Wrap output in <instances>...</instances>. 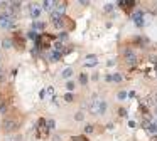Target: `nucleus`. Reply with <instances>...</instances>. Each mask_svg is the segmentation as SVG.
<instances>
[{
  "label": "nucleus",
  "instance_id": "30",
  "mask_svg": "<svg viewBox=\"0 0 157 141\" xmlns=\"http://www.w3.org/2000/svg\"><path fill=\"white\" fill-rule=\"evenodd\" d=\"M154 99H156V101H157V91H156V94H154Z\"/></svg>",
  "mask_w": 157,
  "mask_h": 141
},
{
  "label": "nucleus",
  "instance_id": "31",
  "mask_svg": "<svg viewBox=\"0 0 157 141\" xmlns=\"http://www.w3.org/2000/svg\"><path fill=\"white\" fill-rule=\"evenodd\" d=\"M156 69H157V64H156Z\"/></svg>",
  "mask_w": 157,
  "mask_h": 141
},
{
  "label": "nucleus",
  "instance_id": "26",
  "mask_svg": "<svg viewBox=\"0 0 157 141\" xmlns=\"http://www.w3.org/2000/svg\"><path fill=\"white\" fill-rule=\"evenodd\" d=\"M7 141H21V136H10Z\"/></svg>",
  "mask_w": 157,
  "mask_h": 141
},
{
  "label": "nucleus",
  "instance_id": "7",
  "mask_svg": "<svg viewBox=\"0 0 157 141\" xmlns=\"http://www.w3.org/2000/svg\"><path fill=\"white\" fill-rule=\"evenodd\" d=\"M41 5H42V8H44L46 12H51V13H53V10H54L56 5H58V2H54V0H44Z\"/></svg>",
  "mask_w": 157,
  "mask_h": 141
},
{
  "label": "nucleus",
  "instance_id": "9",
  "mask_svg": "<svg viewBox=\"0 0 157 141\" xmlns=\"http://www.w3.org/2000/svg\"><path fill=\"white\" fill-rule=\"evenodd\" d=\"M83 64H85V67H93V66H96L98 64V57L96 55H86V59L83 60Z\"/></svg>",
  "mask_w": 157,
  "mask_h": 141
},
{
  "label": "nucleus",
  "instance_id": "3",
  "mask_svg": "<svg viewBox=\"0 0 157 141\" xmlns=\"http://www.w3.org/2000/svg\"><path fill=\"white\" fill-rule=\"evenodd\" d=\"M14 17L12 15H9V13H0V27L2 29H12L14 27Z\"/></svg>",
  "mask_w": 157,
  "mask_h": 141
},
{
  "label": "nucleus",
  "instance_id": "17",
  "mask_svg": "<svg viewBox=\"0 0 157 141\" xmlns=\"http://www.w3.org/2000/svg\"><path fill=\"white\" fill-rule=\"evenodd\" d=\"M2 47H4V49H10V47H12V40H10V39H5L4 42H2Z\"/></svg>",
  "mask_w": 157,
  "mask_h": 141
},
{
  "label": "nucleus",
  "instance_id": "21",
  "mask_svg": "<svg viewBox=\"0 0 157 141\" xmlns=\"http://www.w3.org/2000/svg\"><path fill=\"white\" fill-rule=\"evenodd\" d=\"M85 133H93V124H86V126H85Z\"/></svg>",
  "mask_w": 157,
  "mask_h": 141
},
{
  "label": "nucleus",
  "instance_id": "22",
  "mask_svg": "<svg viewBox=\"0 0 157 141\" xmlns=\"http://www.w3.org/2000/svg\"><path fill=\"white\" fill-rule=\"evenodd\" d=\"M83 118H85V114H83V111H80V113H78V114L75 116V119H76V121H83Z\"/></svg>",
  "mask_w": 157,
  "mask_h": 141
},
{
  "label": "nucleus",
  "instance_id": "11",
  "mask_svg": "<svg viewBox=\"0 0 157 141\" xmlns=\"http://www.w3.org/2000/svg\"><path fill=\"white\" fill-rule=\"evenodd\" d=\"M118 5L122 7L123 10H127V12H129V10H132V8H134L135 2H134V0H129V2H125V0H120V2H118Z\"/></svg>",
  "mask_w": 157,
  "mask_h": 141
},
{
  "label": "nucleus",
  "instance_id": "14",
  "mask_svg": "<svg viewBox=\"0 0 157 141\" xmlns=\"http://www.w3.org/2000/svg\"><path fill=\"white\" fill-rule=\"evenodd\" d=\"M49 57H51V60H59V59H61V52L53 51V52H49Z\"/></svg>",
  "mask_w": 157,
  "mask_h": 141
},
{
  "label": "nucleus",
  "instance_id": "19",
  "mask_svg": "<svg viewBox=\"0 0 157 141\" xmlns=\"http://www.w3.org/2000/svg\"><path fill=\"white\" fill-rule=\"evenodd\" d=\"M66 89H68V91H73V89H75V82H73V81H68V82H66Z\"/></svg>",
  "mask_w": 157,
  "mask_h": 141
},
{
  "label": "nucleus",
  "instance_id": "8",
  "mask_svg": "<svg viewBox=\"0 0 157 141\" xmlns=\"http://www.w3.org/2000/svg\"><path fill=\"white\" fill-rule=\"evenodd\" d=\"M29 12L32 15V19H39V15H41V7H39V4H31V5H29Z\"/></svg>",
  "mask_w": 157,
  "mask_h": 141
},
{
  "label": "nucleus",
  "instance_id": "29",
  "mask_svg": "<svg viewBox=\"0 0 157 141\" xmlns=\"http://www.w3.org/2000/svg\"><path fill=\"white\" fill-rule=\"evenodd\" d=\"M61 140V138H59V136H54V141H59Z\"/></svg>",
  "mask_w": 157,
  "mask_h": 141
},
{
  "label": "nucleus",
  "instance_id": "16",
  "mask_svg": "<svg viewBox=\"0 0 157 141\" xmlns=\"http://www.w3.org/2000/svg\"><path fill=\"white\" fill-rule=\"evenodd\" d=\"M27 37H29V39H32V40H37V39H39V35H37V32H36L34 29H32L31 32H27Z\"/></svg>",
  "mask_w": 157,
  "mask_h": 141
},
{
  "label": "nucleus",
  "instance_id": "12",
  "mask_svg": "<svg viewBox=\"0 0 157 141\" xmlns=\"http://www.w3.org/2000/svg\"><path fill=\"white\" fill-rule=\"evenodd\" d=\"M64 19H66V17H58V19H53V24H54L56 29H63V27H64Z\"/></svg>",
  "mask_w": 157,
  "mask_h": 141
},
{
  "label": "nucleus",
  "instance_id": "10",
  "mask_svg": "<svg viewBox=\"0 0 157 141\" xmlns=\"http://www.w3.org/2000/svg\"><path fill=\"white\" fill-rule=\"evenodd\" d=\"M125 60H127V64H135L137 62V55L134 51H130V49H127L125 51Z\"/></svg>",
  "mask_w": 157,
  "mask_h": 141
},
{
  "label": "nucleus",
  "instance_id": "27",
  "mask_svg": "<svg viewBox=\"0 0 157 141\" xmlns=\"http://www.w3.org/2000/svg\"><path fill=\"white\" fill-rule=\"evenodd\" d=\"M113 81H117V82H120V81H122V77H120L118 74H113Z\"/></svg>",
  "mask_w": 157,
  "mask_h": 141
},
{
  "label": "nucleus",
  "instance_id": "20",
  "mask_svg": "<svg viewBox=\"0 0 157 141\" xmlns=\"http://www.w3.org/2000/svg\"><path fill=\"white\" fill-rule=\"evenodd\" d=\"M118 99L125 101V99H127V93H125V91H120V93H118Z\"/></svg>",
  "mask_w": 157,
  "mask_h": 141
},
{
  "label": "nucleus",
  "instance_id": "5",
  "mask_svg": "<svg viewBox=\"0 0 157 141\" xmlns=\"http://www.w3.org/2000/svg\"><path fill=\"white\" fill-rule=\"evenodd\" d=\"M51 40H53L51 35H41L39 39L36 40V44H37L36 47H46L48 49V47H51Z\"/></svg>",
  "mask_w": 157,
  "mask_h": 141
},
{
  "label": "nucleus",
  "instance_id": "13",
  "mask_svg": "<svg viewBox=\"0 0 157 141\" xmlns=\"http://www.w3.org/2000/svg\"><path fill=\"white\" fill-rule=\"evenodd\" d=\"M32 29H34V30H44V29H46V24H44V22H32Z\"/></svg>",
  "mask_w": 157,
  "mask_h": 141
},
{
  "label": "nucleus",
  "instance_id": "25",
  "mask_svg": "<svg viewBox=\"0 0 157 141\" xmlns=\"http://www.w3.org/2000/svg\"><path fill=\"white\" fill-rule=\"evenodd\" d=\"M113 4H107V5H105V10H107V12H110V10H113Z\"/></svg>",
  "mask_w": 157,
  "mask_h": 141
},
{
  "label": "nucleus",
  "instance_id": "32",
  "mask_svg": "<svg viewBox=\"0 0 157 141\" xmlns=\"http://www.w3.org/2000/svg\"><path fill=\"white\" fill-rule=\"evenodd\" d=\"M0 59H2V57H0Z\"/></svg>",
  "mask_w": 157,
  "mask_h": 141
},
{
  "label": "nucleus",
  "instance_id": "1",
  "mask_svg": "<svg viewBox=\"0 0 157 141\" xmlns=\"http://www.w3.org/2000/svg\"><path fill=\"white\" fill-rule=\"evenodd\" d=\"M90 109H91V114H105L107 111V101L100 99V98H95L90 104Z\"/></svg>",
  "mask_w": 157,
  "mask_h": 141
},
{
  "label": "nucleus",
  "instance_id": "2",
  "mask_svg": "<svg viewBox=\"0 0 157 141\" xmlns=\"http://www.w3.org/2000/svg\"><path fill=\"white\" fill-rule=\"evenodd\" d=\"M34 134L37 136V138H46L49 134V126H48V121L44 119V118H41V119L37 121V126H36L34 129Z\"/></svg>",
  "mask_w": 157,
  "mask_h": 141
},
{
  "label": "nucleus",
  "instance_id": "28",
  "mask_svg": "<svg viewBox=\"0 0 157 141\" xmlns=\"http://www.w3.org/2000/svg\"><path fill=\"white\" fill-rule=\"evenodd\" d=\"M118 114H120V116H125V114H127V111H125V109H120V111H118Z\"/></svg>",
  "mask_w": 157,
  "mask_h": 141
},
{
  "label": "nucleus",
  "instance_id": "24",
  "mask_svg": "<svg viewBox=\"0 0 157 141\" xmlns=\"http://www.w3.org/2000/svg\"><path fill=\"white\" fill-rule=\"evenodd\" d=\"M64 101H66V102H71V101H73V94L68 93L66 96H64Z\"/></svg>",
  "mask_w": 157,
  "mask_h": 141
},
{
  "label": "nucleus",
  "instance_id": "23",
  "mask_svg": "<svg viewBox=\"0 0 157 141\" xmlns=\"http://www.w3.org/2000/svg\"><path fill=\"white\" fill-rule=\"evenodd\" d=\"M48 126H49V129H54V128H56L54 119H48Z\"/></svg>",
  "mask_w": 157,
  "mask_h": 141
},
{
  "label": "nucleus",
  "instance_id": "15",
  "mask_svg": "<svg viewBox=\"0 0 157 141\" xmlns=\"http://www.w3.org/2000/svg\"><path fill=\"white\" fill-rule=\"evenodd\" d=\"M61 76H63V77H66V79H69V77L73 76V69H71V67H66V69L63 71V74H61Z\"/></svg>",
  "mask_w": 157,
  "mask_h": 141
},
{
  "label": "nucleus",
  "instance_id": "18",
  "mask_svg": "<svg viewBox=\"0 0 157 141\" xmlns=\"http://www.w3.org/2000/svg\"><path fill=\"white\" fill-rule=\"evenodd\" d=\"M80 82H81V84H86V82H88V76H86V74H81V76H80Z\"/></svg>",
  "mask_w": 157,
  "mask_h": 141
},
{
  "label": "nucleus",
  "instance_id": "4",
  "mask_svg": "<svg viewBox=\"0 0 157 141\" xmlns=\"http://www.w3.org/2000/svg\"><path fill=\"white\" fill-rule=\"evenodd\" d=\"M2 128H4V131H5V133H14V131L19 129V123H17L15 119H4Z\"/></svg>",
  "mask_w": 157,
  "mask_h": 141
},
{
  "label": "nucleus",
  "instance_id": "6",
  "mask_svg": "<svg viewBox=\"0 0 157 141\" xmlns=\"http://www.w3.org/2000/svg\"><path fill=\"white\" fill-rule=\"evenodd\" d=\"M64 10H66V4L64 2H58V5H56V8L53 10V13H51V17L53 19H58V17H63V13H64Z\"/></svg>",
  "mask_w": 157,
  "mask_h": 141
}]
</instances>
